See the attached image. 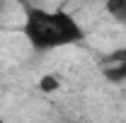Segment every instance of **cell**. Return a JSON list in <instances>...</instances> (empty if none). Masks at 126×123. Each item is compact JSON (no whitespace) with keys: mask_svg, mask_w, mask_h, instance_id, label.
<instances>
[{"mask_svg":"<svg viewBox=\"0 0 126 123\" xmlns=\"http://www.w3.org/2000/svg\"><path fill=\"white\" fill-rule=\"evenodd\" d=\"M102 75L109 82H124L126 80V61H114V63H104Z\"/></svg>","mask_w":126,"mask_h":123,"instance_id":"2","label":"cell"},{"mask_svg":"<svg viewBox=\"0 0 126 123\" xmlns=\"http://www.w3.org/2000/svg\"><path fill=\"white\" fill-rule=\"evenodd\" d=\"M114 61H126V48H116L104 58V63H114Z\"/></svg>","mask_w":126,"mask_h":123,"instance_id":"5","label":"cell"},{"mask_svg":"<svg viewBox=\"0 0 126 123\" xmlns=\"http://www.w3.org/2000/svg\"><path fill=\"white\" fill-rule=\"evenodd\" d=\"M39 89L41 92H56L58 89V77L56 75H44L39 80Z\"/></svg>","mask_w":126,"mask_h":123,"instance_id":"4","label":"cell"},{"mask_svg":"<svg viewBox=\"0 0 126 123\" xmlns=\"http://www.w3.org/2000/svg\"><path fill=\"white\" fill-rule=\"evenodd\" d=\"M107 12H109L116 22L126 24V0H107Z\"/></svg>","mask_w":126,"mask_h":123,"instance_id":"3","label":"cell"},{"mask_svg":"<svg viewBox=\"0 0 126 123\" xmlns=\"http://www.w3.org/2000/svg\"><path fill=\"white\" fill-rule=\"evenodd\" d=\"M24 39L36 51H51L58 46H70L85 39L78 19L65 10L24 7Z\"/></svg>","mask_w":126,"mask_h":123,"instance_id":"1","label":"cell"}]
</instances>
